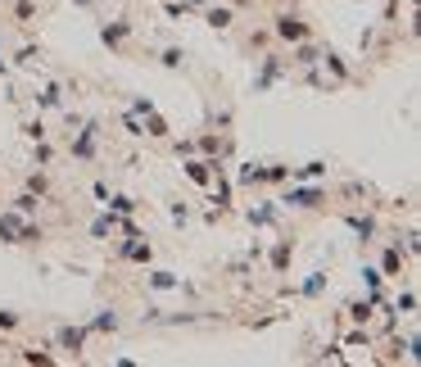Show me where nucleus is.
Returning <instances> with one entry per match:
<instances>
[{"mask_svg":"<svg viewBox=\"0 0 421 367\" xmlns=\"http://www.w3.org/2000/svg\"><path fill=\"white\" fill-rule=\"evenodd\" d=\"M277 32L286 36V41H299V36H304V23H299V18H277Z\"/></svg>","mask_w":421,"mask_h":367,"instance_id":"1","label":"nucleus"},{"mask_svg":"<svg viewBox=\"0 0 421 367\" xmlns=\"http://www.w3.org/2000/svg\"><path fill=\"white\" fill-rule=\"evenodd\" d=\"M399 267H403V259H399V250H390V254H385V272H399Z\"/></svg>","mask_w":421,"mask_h":367,"instance_id":"4","label":"nucleus"},{"mask_svg":"<svg viewBox=\"0 0 421 367\" xmlns=\"http://www.w3.org/2000/svg\"><path fill=\"white\" fill-rule=\"evenodd\" d=\"M59 340H64V345H68V349H78V345H82V331H64V336H59Z\"/></svg>","mask_w":421,"mask_h":367,"instance_id":"5","label":"nucleus"},{"mask_svg":"<svg viewBox=\"0 0 421 367\" xmlns=\"http://www.w3.org/2000/svg\"><path fill=\"white\" fill-rule=\"evenodd\" d=\"M208 23H213V28H227L231 14H227V9H213V14H208Z\"/></svg>","mask_w":421,"mask_h":367,"instance_id":"3","label":"nucleus"},{"mask_svg":"<svg viewBox=\"0 0 421 367\" xmlns=\"http://www.w3.org/2000/svg\"><path fill=\"white\" fill-rule=\"evenodd\" d=\"M186 173H191L195 181H208V164H186Z\"/></svg>","mask_w":421,"mask_h":367,"instance_id":"2","label":"nucleus"}]
</instances>
